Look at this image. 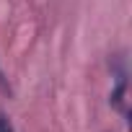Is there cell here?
<instances>
[{
  "label": "cell",
  "instance_id": "6da1fadb",
  "mask_svg": "<svg viewBox=\"0 0 132 132\" xmlns=\"http://www.w3.org/2000/svg\"><path fill=\"white\" fill-rule=\"evenodd\" d=\"M124 91H127V80H124V75L119 73V78H117V88H114V93H111V104H114L119 111H124Z\"/></svg>",
  "mask_w": 132,
  "mask_h": 132
},
{
  "label": "cell",
  "instance_id": "7a4b0ae2",
  "mask_svg": "<svg viewBox=\"0 0 132 132\" xmlns=\"http://www.w3.org/2000/svg\"><path fill=\"white\" fill-rule=\"evenodd\" d=\"M0 93H5V96H11V93H13V88H11V83H8V78H5L3 68H0Z\"/></svg>",
  "mask_w": 132,
  "mask_h": 132
},
{
  "label": "cell",
  "instance_id": "3957f363",
  "mask_svg": "<svg viewBox=\"0 0 132 132\" xmlns=\"http://www.w3.org/2000/svg\"><path fill=\"white\" fill-rule=\"evenodd\" d=\"M0 132H13V124L8 122L5 114H0Z\"/></svg>",
  "mask_w": 132,
  "mask_h": 132
}]
</instances>
